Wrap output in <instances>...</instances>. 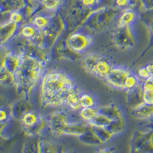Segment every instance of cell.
<instances>
[{
    "label": "cell",
    "mask_w": 153,
    "mask_h": 153,
    "mask_svg": "<svg viewBox=\"0 0 153 153\" xmlns=\"http://www.w3.org/2000/svg\"><path fill=\"white\" fill-rule=\"evenodd\" d=\"M75 89V84L68 75L61 71H52L42 77L41 95L43 103L51 107L65 105L67 95Z\"/></svg>",
    "instance_id": "obj_1"
},
{
    "label": "cell",
    "mask_w": 153,
    "mask_h": 153,
    "mask_svg": "<svg viewBox=\"0 0 153 153\" xmlns=\"http://www.w3.org/2000/svg\"><path fill=\"white\" fill-rule=\"evenodd\" d=\"M42 62L29 55L20 57L19 70L15 75L17 88L25 94L33 88L42 73Z\"/></svg>",
    "instance_id": "obj_2"
},
{
    "label": "cell",
    "mask_w": 153,
    "mask_h": 153,
    "mask_svg": "<svg viewBox=\"0 0 153 153\" xmlns=\"http://www.w3.org/2000/svg\"><path fill=\"white\" fill-rule=\"evenodd\" d=\"M21 121L25 132L30 136L40 134L45 126L42 116L33 111L25 112L21 116Z\"/></svg>",
    "instance_id": "obj_3"
},
{
    "label": "cell",
    "mask_w": 153,
    "mask_h": 153,
    "mask_svg": "<svg viewBox=\"0 0 153 153\" xmlns=\"http://www.w3.org/2000/svg\"><path fill=\"white\" fill-rule=\"evenodd\" d=\"M70 48L76 52H83L89 47L91 39L87 35L76 33L71 35L68 40Z\"/></svg>",
    "instance_id": "obj_4"
},
{
    "label": "cell",
    "mask_w": 153,
    "mask_h": 153,
    "mask_svg": "<svg viewBox=\"0 0 153 153\" xmlns=\"http://www.w3.org/2000/svg\"><path fill=\"white\" fill-rule=\"evenodd\" d=\"M129 72L123 68H113L105 80L111 86L125 89V80Z\"/></svg>",
    "instance_id": "obj_5"
},
{
    "label": "cell",
    "mask_w": 153,
    "mask_h": 153,
    "mask_svg": "<svg viewBox=\"0 0 153 153\" xmlns=\"http://www.w3.org/2000/svg\"><path fill=\"white\" fill-rule=\"evenodd\" d=\"M116 44L122 48H128L134 44V38L129 29V27L119 26L118 30L115 35Z\"/></svg>",
    "instance_id": "obj_6"
},
{
    "label": "cell",
    "mask_w": 153,
    "mask_h": 153,
    "mask_svg": "<svg viewBox=\"0 0 153 153\" xmlns=\"http://www.w3.org/2000/svg\"><path fill=\"white\" fill-rule=\"evenodd\" d=\"M49 125L52 131L57 134H63V131L68 123L67 117L62 112L52 114L49 118Z\"/></svg>",
    "instance_id": "obj_7"
},
{
    "label": "cell",
    "mask_w": 153,
    "mask_h": 153,
    "mask_svg": "<svg viewBox=\"0 0 153 153\" xmlns=\"http://www.w3.org/2000/svg\"><path fill=\"white\" fill-rule=\"evenodd\" d=\"M20 63V57L17 56L13 53H9L1 61V67L7 70L8 72H10L15 77L19 70Z\"/></svg>",
    "instance_id": "obj_8"
},
{
    "label": "cell",
    "mask_w": 153,
    "mask_h": 153,
    "mask_svg": "<svg viewBox=\"0 0 153 153\" xmlns=\"http://www.w3.org/2000/svg\"><path fill=\"white\" fill-rule=\"evenodd\" d=\"M112 68H113L110 62L105 57H102V58L96 64L92 74L98 77L105 80L110 73Z\"/></svg>",
    "instance_id": "obj_9"
},
{
    "label": "cell",
    "mask_w": 153,
    "mask_h": 153,
    "mask_svg": "<svg viewBox=\"0 0 153 153\" xmlns=\"http://www.w3.org/2000/svg\"><path fill=\"white\" fill-rule=\"evenodd\" d=\"M88 126L89 125H87L81 123H68L63 131V134L76 136L79 137L86 132V131L88 130Z\"/></svg>",
    "instance_id": "obj_10"
},
{
    "label": "cell",
    "mask_w": 153,
    "mask_h": 153,
    "mask_svg": "<svg viewBox=\"0 0 153 153\" xmlns=\"http://www.w3.org/2000/svg\"><path fill=\"white\" fill-rule=\"evenodd\" d=\"M65 105L74 111H77L82 108L80 102V95L75 88L71 91L67 95L65 100Z\"/></svg>",
    "instance_id": "obj_11"
},
{
    "label": "cell",
    "mask_w": 153,
    "mask_h": 153,
    "mask_svg": "<svg viewBox=\"0 0 153 153\" xmlns=\"http://www.w3.org/2000/svg\"><path fill=\"white\" fill-rule=\"evenodd\" d=\"M143 102L149 105H153V76H150L143 85Z\"/></svg>",
    "instance_id": "obj_12"
},
{
    "label": "cell",
    "mask_w": 153,
    "mask_h": 153,
    "mask_svg": "<svg viewBox=\"0 0 153 153\" xmlns=\"http://www.w3.org/2000/svg\"><path fill=\"white\" fill-rule=\"evenodd\" d=\"M137 18V13L133 9H126L120 17L119 25L120 27H129Z\"/></svg>",
    "instance_id": "obj_13"
},
{
    "label": "cell",
    "mask_w": 153,
    "mask_h": 153,
    "mask_svg": "<svg viewBox=\"0 0 153 153\" xmlns=\"http://www.w3.org/2000/svg\"><path fill=\"white\" fill-rule=\"evenodd\" d=\"M102 57L95 53H90L84 57L82 63L86 70L92 73L96 64Z\"/></svg>",
    "instance_id": "obj_14"
},
{
    "label": "cell",
    "mask_w": 153,
    "mask_h": 153,
    "mask_svg": "<svg viewBox=\"0 0 153 153\" xmlns=\"http://www.w3.org/2000/svg\"><path fill=\"white\" fill-rule=\"evenodd\" d=\"M97 112L103 115L112 120H117L120 119V113L118 110L114 106H106L99 109Z\"/></svg>",
    "instance_id": "obj_15"
},
{
    "label": "cell",
    "mask_w": 153,
    "mask_h": 153,
    "mask_svg": "<svg viewBox=\"0 0 153 153\" xmlns=\"http://www.w3.org/2000/svg\"><path fill=\"white\" fill-rule=\"evenodd\" d=\"M80 139L86 144L92 145H99L101 143V141L97 137L96 134L91 128L90 125L88 126V130L82 135L79 137Z\"/></svg>",
    "instance_id": "obj_16"
},
{
    "label": "cell",
    "mask_w": 153,
    "mask_h": 153,
    "mask_svg": "<svg viewBox=\"0 0 153 153\" xmlns=\"http://www.w3.org/2000/svg\"><path fill=\"white\" fill-rule=\"evenodd\" d=\"M89 125L92 130L96 134L97 138L102 143L105 142L111 138L113 135L105 127L93 125L91 124H89Z\"/></svg>",
    "instance_id": "obj_17"
},
{
    "label": "cell",
    "mask_w": 153,
    "mask_h": 153,
    "mask_svg": "<svg viewBox=\"0 0 153 153\" xmlns=\"http://www.w3.org/2000/svg\"><path fill=\"white\" fill-rule=\"evenodd\" d=\"M16 27V24L10 22V24L1 27V42H6L14 33Z\"/></svg>",
    "instance_id": "obj_18"
},
{
    "label": "cell",
    "mask_w": 153,
    "mask_h": 153,
    "mask_svg": "<svg viewBox=\"0 0 153 153\" xmlns=\"http://www.w3.org/2000/svg\"><path fill=\"white\" fill-rule=\"evenodd\" d=\"M113 120L110 119L108 118L103 115L99 114L97 112V115L88 123L93 125L100 126L102 127H107Z\"/></svg>",
    "instance_id": "obj_19"
},
{
    "label": "cell",
    "mask_w": 153,
    "mask_h": 153,
    "mask_svg": "<svg viewBox=\"0 0 153 153\" xmlns=\"http://www.w3.org/2000/svg\"><path fill=\"white\" fill-rule=\"evenodd\" d=\"M80 102L82 108H94L95 105L94 97L92 96V95L88 93H84L80 95Z\"/></svg>",
    "instance_id": "obj_20"
},
{
    "label": "cell",
    "mask_w": 153,
    "mask_h": 153,
    "mask_svg": "<svg viewBox=\"0 0 153 153\" xmlns=\"http://www.w3.org/2000/svg\"><path fill=\"white\" fill-rule=\"evenodd\" d=\"M116 3L119 7L126 9H133L138 6L140 7L139 4L144 7L142 0H116Z\"/></svg>",
    "instance_id": "obj_21"
},
{
    "label": "cell",
    "mask_w": 153,
    "mask_h": 153,
    "mask_svg": "<svg viewBox=\"0 0 153 153\" xmlns=\"http://www.w3.org/2000/svg\"><path fill=\"white\" fill-rule=\"evenodd\" d=\"M1 83L2 85H9L15 83V77L7 70L1 67Z\"/></svg>",
    "instance_id": "obj_22"
},
{
    "label": "cell",
    "mask_w": 153,
    "mask_h": 153,
    "mask_svg": "<svg viewBox=\"0 0 153 153\" xmlns=\"http://www.w3.org/2000/svg\"><path fill=\"white\" fill-rule=\"evenodd\" d=\"M97 111L92 107L82 108V110L80 111L81 117L84 120L87 121L88 123L94 119L97 115Z\"/></svg>",
    "instance_id": "obj_23"
},
{
    "label": "cell",
    "mask_w": 153,
    "mask_h": 153,
    "mask_svg": "<svg viewBox=\"0 0 153 153\" xmlns=\"http://www.w3.org/2000/svg\"><path fill=\"white\" fill-rule=\"evenodd\" d=\"M36 27L31 25H25L22 29V34L29 39H34L37 36L38 32Z\"/></svg>",
    "instance_id": "obj_24"
},
{
    "label": "cell",
    "mask_w": 153,
    "mask_h": 153,
    "mask_svg": "<svg viewBox=\"0 0 153 153\" xmlns=\"http://www.w3.org/2000/svg\"><path fill=\"white\" fill-rule=\"evenodd\" d=\"M138 79L135 75L129 74L125 80V89H133L137 84Z\"/></svg>",
    "instance_id": "obj_25"
},
{
    "label": "cell",
    "mask_w": 153,
    "mask_h": 153,
    "mask_svg": "<svg viewBox=\"0 0 153 153\" xmlns=\"http://www.w3.org/2000/svg\"><path fill=\"white\" fill-rule=\"evenodd\" d=\"M105 128L108 131L111 132L112 135L119 132L122 128L120 119L117 120H113L109 125L105 127Z\"/></svg>",
    "instance_id": "obj_26"
},
{
    "label": "cell",
    "mask_w": 153,
    "mask_h": 153,
    "mask_svg": "<svg viewBox=\"0 0 153 153\" xmlns=\"http://www.w3.org/2000/svg\"><path fill=\"white\" fill-rule=\"evenodd\" d=\"M136 112L138 115L141 116L149 115L150 114L153 112V105L145 103V105L139 106Z\"/></svg>",
    "instance_id": "obj_27"
},
{
    "label": "cell",
    "mask_w": 153,
    "mask_h": 153,
    "mask_svg": "<svg viewBox=\"0 0 153 153\" xmlns=\"http://www.w3.org/2000/svg\"><path fill=\"white\" fill-rule=\"evenodd\" d=\"M48 20L43 16H37L33 20V25L36 28L42 29L45 28L48 24Z\"/></svg>",
    "instance_id": "obj_28"
},
{
    "label": "cell",
    "mask_w": 153,
    "mask_h": 153,
    "mask_svg": "<svg viewBox=\"0 0 153 153\" xmlns=\"http://www.w3.org/2000/svg\"><path fill=\"white\" fill-rule=\"evenodd\" d=\"M60 3V0H43V4L44 7L50 9H55L58 7Z\"/></svg>",
    "instance_id": "obj_29"
},
{
    "label": "cell",
    "mask_w": 153,
    "mask_h": 153,
    "mask_svg": "<svg viewBox=\"0 0 153 153\" xmlns=\"http://www.w3.org/2000/svg\"><path fill=\"white\" fill-rule=\"evenodd\" d=\"M22 19V15L20 13L17 12H13L11 14L10 17V22H13V23H15V24L19 23L20 22H21Z\"/></svg>",
    "instance_id": "obj_30"
},
{
    "label": "cell",
    "mask_w": 153,
    "mask_h": 153,
    "mask_svg": "<svg viewBox=\"0 0 153 153\" xmlns=\"http://www.w3.org/2000/svg\"><path fill=\"white\" fill-rule=\"evenodd\" d=\"M138 74L140 76L145 79H148L149 77L151 76L147 70H146V67L140 68L138 70Z\"/></svg>",
    "instance_id": "obj_31"
},
{
    "label": "cell",
    "mask_w": 153,
    "mask_h": 153,
    "mask_svg": "<svg viewBox=\"0 0 153 153\" xmlns=\"http://www.w3.org/2000/svg\"><path fill=\"white\" fill-rule=\"evenodd\" d=\"M145 9L148 10H153V0H142Z\"/></svg>",
    "instance_id": "obj_32"
},
{
    "label": "cell",
    "mask_w": 153,
    "mask_h": 153,
    "mask_svg": "<svg viewBox=\"0 0 153 153\" xmlns=\"http://www.w3.org/2000/svg\"><path fill=\"white\" fill-rule=\"evenodd\" d=\"M8 118L7 113L5 110H3L1 108V112H0V120L1 122L2 123L3 122H5V120H7Z\"/></svg>",
    "instance_id": "obj_33"
},
{
    "label": "cell",
    "mask_w": 153,
    "mask_h": 153,
    "mask_svg": "<svg viewBox=\"0 0 153 153\" xmlns=\"http://www.w3.org/2000/svg\"><path fill=\"white\" fill-rule=\"evenodd\" d=\"M146 70L149 72L151 76H153V63L148 64L146 67Z\"/></svg>",
    "instance_id": "obj_34"
},
{
    "label": "cell",
    "mask_w": 153,
    "mask_h": 153,
    "mask_svg": "<svg viewBox=\"0 0 153 153\" xmlns=\"http://www.w3.org/2000/svg\"><path fill=\"white\" fill-rule=\"evenodd\" d=\"M95 0H83V3L87 6H90L95 2Z\"/></svg>",
    "instance_id": "obj_35"
}]
</instances>
